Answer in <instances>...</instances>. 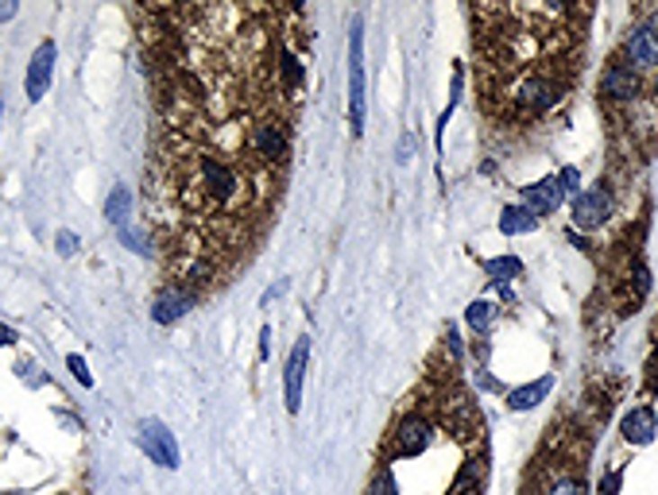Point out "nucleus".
I'll return each mask as SVG.
<instances>
[{
	"label": "nucleus",
	"instance_id": "20e7f679",
	"mask_svg": "<svg viewBox=\"0 0 658 495\" xmlns=\"http://www.w3.org/2000/svg\"><path fill=\"white\" fill-rule=\"evenodd\" d=\"M434 441V422L426 418L422 410H410L399 418V426L392 429V461H410V457H422ZM387 461V464H392Z\"/></svg>",
	"mask_w": 658,
	"mask_h": 495
},
{
	"label": "nucleus",
	"instance_id": "aec40b11",
	"mask_svg": "<svg viewBox=\"0 0 658 495\" xmlns=\"http://www.w3.org/2000/svg\"><path fill=\"white\" fill-rule=\"evenodd\" d=\"M116 237H121V244L128 248V252H136V256H148V252H151L144 225H128V229H121V232H116Z\"/></svg>",
	"mask_w": 658,
	"mask_h": 495
},
{
	"label": "nucleus",
	"instance_id": "6e6552de",
	"mask_svg": "<svg viewBox=\"0 0 658 495\" xmlns=\"http://www.w3.org/2000/svg\"><path fill=\"white\" fill-rule=\"evenodd\" d=\"M194 306H198V291H190V286H183V283H167L151 302V321L155 325H175V321H183Z\"/></svg>",
	"mask_w": 658,
	"mask_h": 495
},
{
	"label": "nucleus",
	"instance_id": "f8f14e48",
	"mask_svg": "<svg viewBox=\"0 0 658 495\" xmlns=\"http://www.w3.org/2000/svg\"><path fill=\"white\" fill-rule=\"evenodd\" d=\"M619 434H624L627 446H651L654 434H658V414H654V407H647V402H643V407L627 410L624 422H619Z\"/></svg>",
	"mask_w": 658,
	"mask_h": 495
},
{
	"label": "nucleus",
	"instance_id": "2f4dec72",
	"mask_svg": "<svg viewBox=\"0 0 658 495\" xmlns=\"http://www.w3.org/2000/svg\"><path fill=\"white\" fill-rule=\"evenodd\" d=\"M16 12H20V4H0V23H5V20H12V16H16Z\"/></svg>",
	"mask_w": 658,
	"mask_h": 495
},
{
	"label": "nucleus",
	"instance_id": "ddd939ff",
	"mask_svg": "<svg viewBox=\"0 0 658 495\" xmlns=\"http://www.w3.org/2000/svg\"><path fill=\"white\" fill-rule=\"evenodd\" d=\"M550 391H554V375L550 372L538 375V380H531V383H523V387H511L508 391V410H515V414L535 410L538 402H546Z\"/></svg>",
	"mask_w": 658,
	"mask_h": 495
},
{
	"label": "nucleus",
	"instance_id": "4468645a",
	"mask_svg": "<svg viewBox=\"0 0 658 495\" xmlns=\"http://www.w3.org/2000/svg\"><path fill=\"white\" fill-rule=\"evenodd\" d=\"M136 198H132V190L128 186H113V194H109V202H105V217H109V225L121 232V229H128V225H136Z\"/></svg>",
	"mask_w": 658,
	"mask_h": 495
},
{
	"label": "nucleus",
	"instance_id": "f257e3e1",
	"mask_svg": "<svg viewBox=\"0 0 658 495\" xmlns=\"http://www.w3.org/2000/svg\"><path fill=\"white\" fill-rule=\"evenodd\" d=\"M348 132L365 136V23L348 20Z\"/></svg>",
	"mask_w": 658,
	"mask_h": 495
},
{
	"label": "nucleus",
	"instance_id": "9b49d317",
	"mask_svg": "<svg viewBox=\"0 0 658 495\" xmlns=\"http://www.w3.org/2000/svg\"><path fill=\"white\" fill-rule=\"evenodd\" d=\"M562 202H565V194H562L558 175L538 178V182H531V186H523V190H519V205H523L527 213H535L538 220H542V217H550V213H558V210H562Z\"/></svg>",
	"mask_w": 658,
	"mask_h": 495
},
{
	"label": "nucleus",
	"instance_id": "0eeeda50",
	"mask_svg": "<svg viewBox=\"0 0 658 495\" xmlns=\"http://www.w3.org/2000/svg\"><path fill=\"white\" fill-rule=\"evenodd\" d=\"M55 58H59V47L55 39H43L35 50H32V62H28V77H23V94L35 105L50 94V82H55Z\"/></svg>",
	"mask_w": 658,
	"mask_h": 495
},
{
	"label": "nucleus",
	"instance_id": "4be33fe9",
	"mask_svg": "<svg viewBox=\"0 0 658 495\" xmlns=\"http://www.w3.org/2000/svg\"><path fill=\"white\" fill-rule=\"evenodd\" d=\"M546 495H589V488H585V480L581 476H562Z\"/></svg>",
	"mask_w": 658,
	"mask_h": 495
},
{
	"label": "nucleus",
	"instance_id": "f3484780",
	"mask_svg": "<svg viewBox=\"0 0 658 495\" xmlns=\"http://www.w3.org/2000/svg\"><path fill=\"white\" fill-rule=\"evenodd\" d=\"M279 74H283V94L287 97H299V89H302V58L294 55L291 47H283L279 50Z\"/></svg>",
	"mask_w": 658,
	"mask_h": 495
},
{
	"label": "nucleus",
	"instance_id": "7c9ffc66",
	"mask_svg": "<svg viewBox=\"0 0 658 495\" xmlns=\"http://www.w3.org/2000/svg\"><path fill=\"white\" fill-rule=\"evenodd\" d=\"M410 148H415V140H410V136L399 140V163H407V159H410Z\"/></svg>",
	"mask_w": 658,
	"mask_h": 495
},
{
	"label": "nucleus",
	"instance_id": "9d476101",
	"mask_svg": "<svg viewBox=\"0 0 658 495\" xmlns=\"http://www.w3.org/2000/svg\"><path fill=\"white\" fill-rule=\"evenodd\" d=\"M600 94L604 101H616V105H627V101H639L643 97V74L631 70L624 58L612 62V67H604L600 74Z\"/></svg>",
	"mask_w": 658,
	"mask_h": 495
},
{
	"label": "nucleus",
	"instance_id": "412c9836",
	"mask_svg": "<svg viewBox=\"0 0 658 495\" xmlns=\"http://www.w3.org/2000/svg\"><path fill=\"white\" fill-rule=\"evenodd\" d=\"M365 495H399V484H395L392 464H380V468H376V476H372V484H368Z\"/></svg>",
	"mask_w": 658,
	"mask_h": 495
},
{
	"label": "nucleus",
	"instance_id": "b1692460",
	"mask_svg": "<svg viewBox=\"0 0 658 495\" xmlns=\"http://www.w3.org/2000/svg\"><path fill=\"white\" fill-rule=\"evenodd\" d=\"M67 368H70V375H74V380L82 383V387H94V375H89V364H86L82 356H77V353H70V356H67Z\"/></svg>",
	"mask_w": 658,
	"mask_h": 495
},
{
	"label": "nucleus",
	"instance_id": "2eb2a0df",
	"mask_svg": "<svg viewBox=\"0 0 658 495\" xmlns=\"http://www.w3.org/2000/svg\"><path fill=\"white\" fill-rule=\"evenodd\" d=\"M484 275L492 279L496 286H511V279L523 275V259L515 256V252H508V256H492V259H484Z\"/></svg>",
	"mask_w": 658,
	"mask_h": 495
},
{
	"label": "nucleus",
	"instance_id": "bb28decb",
	"mask_svg": "<svg viewBox=\"0 0 658 495\" xmlns=\"http://www.w3.org/2000/svg\"><path fill=\"white\" fill-rule=\"evenodd\" d=\"M279 294H287V279H279V283H275V286H271V291H267V294L260 298V302H264V310H267L271 302H275V298H279Z\"/></svg>",
	"mask_w": 658,
	"mask_h": 495
},
{
	"label": "nucleus",
	"instance_id": "6ab92c4d",
	"mask_svg": "<svg viewBox=\"0 0 658 495\" xmlns=\"http://www.w3.org/2000/svg\"><path fill=\"white\" fill-rule=\"evenodd\" d=\"M538 229V217L527 213L523 205H508V210L500 213V232L503 237H523V232H535Z\"/></svg>",
	"mask_w": 658,
	"mask_h": 495
},
{
	"label": "nucleus",
	"instance_id": "a211bd4d",
	"mask_svg": "<svg viewBox=\"0 0 658 495\" xmlns=\"http://www.w3.org/2000/svg\"><path fill=\"white\" fill-rule=\"evenodd\" d=\"M484 476H488V461L473 457L461 468V476L454 480V495H481L484 491Z\"/></svg>",
	"mask_w": 658,
	"mask_h": 495
},
{
	"label": "nucleus",
	"instance_id": "5701e85b",
	"mask_svg": "<svg viewBox=\"0 0 658 495\" xmlns=\"http://www.w3.org/2000/svg\"><path fill=\"white\" fill-rule=\"evenodd\" d=\"M558 182H562V194H565V198H577V194H581V171H577V166H562V171H558Z\"/></svg>",
	"mask_w": 658,
	"mask_h": 495
},
{
	"label": "nucleus",
	"instance_id": "473e14b6",
	"mask_svg": "<svg viewBox=\"0 0 658 495\" xmlns=\"http://www.w3.org/2000/svg\"><path fill=\"white\" fill-rule=\"evenodd\" d=\"M654 97H658V77H654Z\"/></svg>",
	"mask_w": 658,
	"mask_h": 495
},
{
	"label": "nucleus",
	"instance_id": "39448f33",
	"mask_svg": "<svg viewBox=\"0 0 658 495\" xmlns=\"http://www.w3.org/2000/svg\"><path fill=\"white\" fill-rule=\"evenodd\" d=\"M140 449H144V457L159 468H178L183 464V453H178V441L175 434L167 429L159 418H144L140 422Z\"/></svg>",
	"mask_w": 658,
	"mask_h": 495
},
{
	"label": "nucleus",
	"instance_id": "cd10ccee",
	"mask_svg": "<svg viewBox=\"0 0 658 495\" xmlns=\"http://www.w3.org/2000/svg\"><path fill=\"white\" fill-rule=\"evenodd\" d=\"M16 341H20V337H16V329H12V325H5V321H0V348H12Z\"/></svg>",
	"mask_w": 658,
	"mask_h": 495
},
{
	"label": "nucleus",
	"instance_id": "a878e982",
	"mask_svg": "<svg viewBox=\"0 0 658 495\" xmlns=\"http://www.w3.org/2000/svg\"><path fill=\"white\" fill-rule=\"evenodd\" d=\"M35 372H39V368H35L32 360H20V364H16V375H23V380H28L32 387H39V383H43V375H35Z\"/></svg>",
	"mask_w": 658,
	"mask_h": 495
},
{
	"label": "nucleus",
	"instance_id": "7ed1b4c3",
	"mask_svg": "<svg viewBox=\"0 0 658 495\" xmlns=\"http://www.w3.org/2000/svg\"><path fill=\"white\" fill-rule=\"evenodd\" d=\"M558 97H562V82L554 74H527L511 86V105L519 112H527V116L550 112L554 105H558Z\"/></svg>",
	"mask_w": 658,
	"mask_h": 495
},
{
	"label": "nucleus",
	"instance_id": "f03ea898",
	"mask_svg": "<svg viewBox=\"0 0 658 495\" xmlns=\"http://www.w3.org/2000/svg\"><path fill=\"white\" fill-rule=\"evenodd\" d=\"M612 213H616V194L608 186V178L597 182V186H589V190H581L573 198V205H570V220L581 232L604 229L612 220Z\"/></svg>",
	"mask_w": 658,
	"mask_h": 495
},
{
	"label": "nucleus",
	"instance_id": "393cba45",
	"mask_svg": "<svg viewBox=\"0 0 658 495\" xmlns=\"http://www.w3.org/2000/svg\"><path fill=\"white\" fill-rule=\"evenodd\" d=\"M55 248H59V256L62 259H70L77 248H82V237H77V232H70V229H62L59 237H55Z\"/></svg>",
	"mask_w": 658,
	"mask_h": 495
},
{
	"label": "nucleus",
	"instance_id": "1a4fd4ad",
	"mask_svg": "<svg viewBox=\"0 0 658 495\" xmlns=\"http://www.w3.org/2000/svg\"><path fill=\"white\" fill-rule=\"evenodd\" d=\"M624 62L631 70H654L658 67V28L651 20H643V23H635V28L627 32V39H624Z\"/></svg>",
	"mask_w": 658,
	"mask_h": 495
},
{
	"label": "nucleus",
	"instance_id": "c756f323",
	"mask_svg": "<svg viewBox=\"0 0 658 495\" xmlns=\"http://www.w3.org/2000/svg\"><path fill=\"white\" fill-rule=\"evenodd\" d=\"M619 480H624V472H619V468H616V472H612V476H608V480H604V484H600V491H604V495H616Z\"/></svg>",
	"mask_w": 658,
	"mask_h": 495
},
{
	"label": "nucleus",
	"instance_id": "c85d7f7f",
	"mask_svg": "<svg viewBox=\"0 0 658 495\" xmlns=\"http://www.w3.org/2000/svg\"><path fill=\"white\" fill-rule=\"evenodd\" d=\"M267 356H271V325L260 329V360H267Z\"/></svg>",
	"mask_w": 658,
	"mask_h": 495
},
{
	"label": "nucleus",
	"instance_id": "423d86ee",
	"mask_svg": "<svg viewBox=\"0 0 658 495\" xmlns=\"http://www.w3.org/2000/svg\"><path fill=\"white\" fill-rule=\"evenodd\" d=\"M306 368H310V337L302 333L299 341H294V348L287 353V368H283V407H287V414L302 410Z\"/></svg>",
	"mask_w": 658,
	"mask_h": 495
},
{
	"label": "nucleus",
	"instance_id": "dca6fc26",
	"mask_svg": "<svg viewBox=\"0 0 658 495\" xmlns=\"http://www.w3.org/2000/svg\"><path fill=\"white\" fill-rule=\"evenodd\" d=\"M496 318H500V306L492 302V298H473L469 310H464V321H469V329L476 337H484L488 329H492Z\"/></svg>",
	"mask_w": 658,
	"mask_h": 495
}]
</instances>
